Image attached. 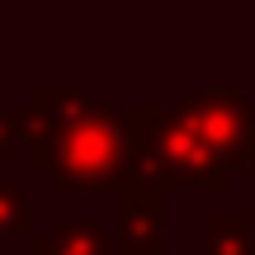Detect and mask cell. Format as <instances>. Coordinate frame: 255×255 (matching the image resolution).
Instances as JSON below:
<instances>
[{"label":"cell","mask_w":255,"mask_h":255,"mask_svg":"<svg viewBox=\"0 0 255 255\" xmlns=\"http://www.w3.org/2000/svg\"><path fill=\"white\" fill-rule=\"evenodd\" d=\"M14 137L33 151V170L52 175L62 194L119 189L132 161V114L95 109L71 123H47L38 109H9Z\"/></svg>","instance_id":"1"},{"label":"cell","mask_w":255,"mask_h":255,"mask_svg":"<svg viewBox=\"0 0 255 255\" xmlns=\"http://www.w3.org/2000/svg\"><path fill=\"white\" fill-rule=\"evenodd\" d=\"M132 114V161H128L123 184L142 194H180V189H208L227 194L232 175L222 161L199 142L180 109H156V104H128Z\"/></svg>","instance_id":"2"},{"label":"cell","mask_w":255,"mask_h":255,"mask_svg":"<svg viewBox=\"0 0 255 255\" xmlns=\"http://www.w3.org/2000/svg\"><path fill=\"white\" fill-rule=\"evenodd\" d=\"M184 123L199 132V142L222 161L227 175H241L251 165V114L255 100L237 85H203V90H184L180 100Z\"/></svg>","instance_id":"3"},{"label":"cell","mask_w":255,"mask_h":255,"mask_svg":"<svg viewBox=\"0 0 255 255\" xmlns=\"http://www.w3.org/2000/svg\"><path fill=\"white\" fill-rule=\"evenodd\" d=\"M114 255H165V199L119 184V251Z\"/></svg>","instance_id":"4"},{"label":"cell","mask_w":255,"mask_h":255,"mask_svg":"<svg viewBox=\"0 0 255 255\" xmlns=\"http://www.w3.org/2000/svg\"><path fill=\"white\" fill-rule=\"evenodd\" d=\"M33 255H114V241L100 218H62L47 237H38Z\"/></svg>","instance_id":"5"},{"label":"cell","mask_w":255,"mask_h":255,"mask_svg":"<svg viewBox=\"0 0 255 255\" xmlns=\"http://www.w3.org/2000/svg\"><path fill=\"white\" fill-rule=\"evenodd\" d=\"M47 123H71V119H85V114L100 109V95L90 85H62V81H43L33 85V104Z\"/></svg>","instance_id":"6"},{"label":"cell","mask_w":255,"mask_h":255,"mask_svg":"<svg viewBox=\"0 0 255 255\" xmlns=\"http://www.w3.org/2000/svg\"><path fill=\"white\" fill-rule=\"evenodd\" d=\"M203 255H255V227L246 213H208Z\"/></svg>","instance_id":"7"},{"label":"cell","mask_w":255,"mask_h":255,"mask_svg":"<svg viewBox=\"0 0 255 255\" xmlns=\"http://www.w3.org/2000/svg\"><path fill=\"white\" fill-rule=\"evenodd\" d=\"M0 237H14V241H38V222L33 208H28L24 189L14 180L0 175Z\"/></svg>","instance_id":"8"},{"label":"cell","mask_w":255,"mask_h":255,"mask_svg":"<svg viewBox=\"0 0 255 255\" xmlns=\"http://www.w3.org/2000/svg\"><path fill=\"white\" fill-rule=\"evenodd\" d=\"M9 137H14V128H9V114H0V146H5Z\"/></svg>","instance_id":"9"},{"label":"cell","mask_w":255,"mask_h":255,"mask_svg":"<svg viewBox=\"0 0 255 255\" xmlns=\"http://www.w3.org/2000/svg\"><path fill=\"white\" fill-rule=\"evenodd\" d=\"M251 165H255V114H251Z\"/></svg>","instance_id":"10"}]
</instances>
